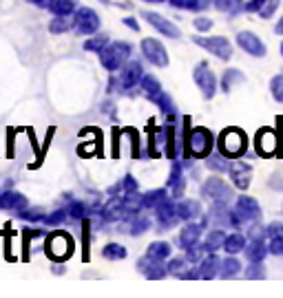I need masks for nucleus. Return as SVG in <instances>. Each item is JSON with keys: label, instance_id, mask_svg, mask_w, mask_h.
Returning a JSON list of instances; mask_svg holds the SVG:
<instances>
[{"label": "nucleus", "instance_id": "obj_11", "mask_svg": "<svg viewBox=\"0 0 283 298\" xmlns=\"http://www.w3.org/2000/svg\"><path fill=\"white\" fill-rule=\"evenodd\" d=\"M254 146H257V153L261 157H272L279 148V137L272 128H261L254 137Z\"/></svg>", "mask_w": 283, "mask_h": 298}, {"label": "nucleus", "instance_id": "obj_28", "mask_svg": "<svg viewBox=\"0 0 283 298\" xmlns=\"http://www.w3.org/2000/svg\"><path fill=\"white\" fill-rule=\"evenodd\" d=\"M53 16H71L73 14V0H49L47 5Z\"/></svg>", "mask_w": 283, "mask_h": 298}, {"label": "nucleus", "instance_id": "obj_14", "mask_svg": "<svg viewBox=\"0 0 283 298\" xmlns=\"http://www.w3.org/2000/svg\"><path fill=\"white\" fill-rule=\"evenodd\" d=\"M144 18L151 22L157 31H162V36H166V38H179L181 36L179 29H177V25H173L170 20H166L164 16L155 14V11H144Z\"/></svg>", "mask_w": 283, "mask_h": 298}, {"label": "nucleus", "instance_id": "obj_38", "mask_svg": "<svg viewBox=\"0 0 283 298\" xmlns=\"http://www.w3.org/2000/svg\"><path fill=\"white\" fill-rule=\"evenodd\" d=\"M107 44H109L107 36H96V38L91 36V38H88V40L84 42V49H86V51H96V53H100L104 47H107Z\"/></svg>", "mask_w": 283, "mask_h": 298}, {"label": "nucleus", "instance_id": "obj_48", "mask_svg": "<svg viewBox=\"0 0 283 298\" xmlns=\"http://www.w3.org/2000/svg\"><path fill=\"white\" fill-rule=\"evenodd\" d=\"M268 252L274 254V256H283V236H279V239H270Z\"/></svg>", "mask_w": 283, "mask_h": 298}, {"label": "nucleus", "instance_id": "obj_37", "mask_svg": "<svg viewBox=\"0 0 283 298\" xmlns=\"http://www.w3.org/2000/svg\"><path fill=\"white\" fill-rule=\"evenodd\" d=\"M49 29L53 33H64L71 29V22H69V16H55L51 20V25H49Z\"/></svg>", "mask_w": 283, "mask_h": 298}, {"label": "nucleus", "instance_id": "obj_35", "mask_svg": "<svg viewBox=\"0 0 283 298\" xmlns=\"http://www.w3.org/2000/svg\"><path fill=\"white\" fill-rule=\"evenodd\" d=\"M243 82V73L241 71H237V69H232V71H226L224 73V80H221V88L224 91H230L235 84H241Z\"/></svg>", "mask_w": 283, "mask_h": 298}, {"label": "nucleus", "instance_id": "obj_46", "mask_svg": "<svg viewBox=\"0 0 283 298\" xmlns=\"http://www.w3.org/2000/svg\"><path fill=\"white\" fill-rule=\"evenodd\" d=\"M64 217H66L64 210H55V212H51V214H47V217H44V223H47V225H60L64 221Z\"/></svg>", "mask_w": 283, "mask_h": 298}, {"label": "nucleus", "instance_id": "obj_2", "mask_svg": "<svg viewBox=\"0 0 283 298\" xmlns=\"http://www.w3.org/2000/svg\"><path fill=\"white\" fill-rule=\"evenodd\" d=\"M213 132L208 128H191L186 135V148H188V157H199V159H206L210 151H213Z\"/></svg>", "mask_w": 283, "mask_h": 298}, {"label": "nucleus", "instance_id": "obj_34", "mask_svg": "<svg viewBox=\"0 0 283 298\" xmlns=\"http://www.w3.org/2000/svg\"><path fill=\"white\" fill-rule=\"evenodd\" d=\"M104 258H109V261H120V258H124L126 254V247L124 245H120V243H109V245H104Z\"/></svg>", "mask_w": 283, "mask_h": 298}, {"label": "nucleus", "instance_id": "obj_23", "mask_svg": "<svg viewBox=\"0 0 283 298\" xmlns=\"http://www.w3.org/2000/svg\"><path fill=\"white\" fill-rule=\"evenodd\" d=\"M168 272L175 276H181V278H197L199 276V269H188L186 258H175V261H170Z\"/></svg>", "mask_w": 283, "mask_h": 298}, {"label": "nucleus", "instance_id": "obj_18", "mask_svg": "<svg viewBox=\"0 0 283 298\" xmlns=\"http://www.w3.org/2000/svg\"><path fill=\"white\" fill-rule=\"evenodd\" d=\"M137 267H140V272H144V274L148 276V278H164L166 272H168V269L164 267L162 261H155V258H151V256L140 258Z\"/></svg>", "mask_w": 283, "mask_h": 298}, {"label": "nucleus", "instance_id": "obj_27", "mask_svg": "<svg viewBox=\"0 0 283 298\" xmlns=\"http://www.w3.org/2000/svg\"><path fill=\"white\" fill-rule=\"evenodd\" d=\"M166 199H168V192H166L164 188H162V190H151V192H146V195L142 197V206L155 210L162 201H166Z\"/></svg>", "mask_w": 283, "mask_h": 298}, {"label": "nucleus", "instance_id": "obj_16", "mask_svg": "<svg viewBox=\"0 0 283 298\" xmlns=\"http://www.w3.org/2000/svg\"><path fill=\"white\" fill-rule=\"evenodd\" d=\"M155 212H157V219H159V223H162V228H173V225L179 221V217H177V206L173 201H162L157 208H155Z\"/></svg>", "mask_w": 283, "mask_h": 298}, {"label": "nucleus", "instance_id": "obj_52", "mask_svg": "<svg viewBox=\"0 0 283 298\" xmlns=\"http://www.w3.org/2000/svg\"><path fill=\"white\" fill-rule=\"evenodd\" d=\"M193 25H195L197 31H210V29H213V20H210V18H195Z\"/></svg>", "mask_w": 283, "mask_h": 298}, {"label": "nucleus", "instance_id": "obj_49", "mask_svg": "<svg viewBox=\"0 0 283 298\" xmlns=\"http://www.w3.org/2000/svg\"><path fill=\"white\" fill-rule=\"evenodd\" d=\"M265 236H268V239H279V236H283V223H270L268 228H265Z\"/></svg>", "mask_w": 283, "mask_h": 298}, {"label": "nucleus", "instance_id": "obj_54", "mask_svg": "<svg viewBox=\"0 0 283 298\" xmlns=\"http://www.w3.org/2000/svg\"><path fill=\"white\" fill-rule=\"evenodd\" d=\"M51 272H53V274H62V272H64V265H53Z\"/></svg>", "mask_w": 283, "mask_h": 298}, {"label": "nucleus", "instance_id": "obj_1", "mask_svg": "<svg viewBox=\"0 0 283 298\" xmlns=\"http://www.w3.org/2000/svg\"><path fill=\"white\" fill-rule=\"evenodd\" d=\"M248 148V139L246 132L239 128H226L219 135V153L224 155L226 159H237L246 153Z\"/></svg>", "mask_w": 283, "mask_h": 298}, {"label": "nucleus", "instance_id": "obj_56", "mask_svg": "<svg viewBox=\"0 0 283 298\" xmlns=\"http://www.w3.org/2000/svg\"><path fill=\"white\" fill-rule=\"evenodd\" d=\"M276 33H281V36H283V18L279 20V22H276V29H274Z\"/></svg>", "mask_w": 283, "mask_h": 298}, {"label": "nucleus", "instance_id": "obj_44", "mask_svg": "<svg viewBox=\"0 0 283 298\" xmlns=\"http://www.w3.org/2000/svg\"><path fill=\"white\" fill-rule=\"evenodd\" d=\"M18 217L20 219H27V221H44V214L40 212V210H27V208H22L18 210Z\"/></svg>", "mask_w": 283, "mask_h": 298}, {"label": "nucleus", "instance_id": "obj_8", "mask_svg": "<svg viewBox=\"0 0 283 298\" xmlns=\"http://www.w3.org/2000/svg\"><path fill=\"white\" fill-rule=\"evenodd\" d=\"M142 53L148 62H153L155 66H168V53H166V47L155 38H146L142 40Z\"/></svg>", "mask_w": 283, "mask_h": 298}, {"label": "nucleus", "instance_id": "obj_12", "mask_svg": "<svg viewBox=\"0 0 283 298\" xmlns=\"http://www.w3.org/2000/svg\"><path fill=\"white\" fill-rule=\"evenodd\" d=\"M237 44L250 55H257V58L265 55V44L259 40V36H254L252 31H239L237 33Z\"/></svg>", "mask_w": 283, "mask_h": 298}, {"label": "nucleus", "instance_id": "obj_17", "mask_svg": "<svg viewBox=\"0 0 283 298\" xmlns=\"http://www.w3.org/2000/svg\"><path fill=\"white\" fill-rule=\"evenodd\" d=\"M202 232H204V223L184 225V230H181V234H179V245L184 247V250L193 247L195 243H199V239H202Z\"/></svg>", "mask_w": 283, "mask_h": 298}, {"label": "nucleus", "instance_id": "obj_5", "mask_svg": "<svg viewBox=\"0 0 283 298\" xmlns=\"http://www.w3.org/2000/svg\"><path fill=\"white\" fill-rule=\"evenodd\" d=\"M193 77H195V84L199 86L202 95L206 99H213L215 93H217V77H215V73L208 69V64L199 62L195 66V71H193Z\"/></svg>", "mask_w": 283, "mask_h": 298}, {"label": "nucleus", "instance_id": "obj_19", "mask_svg": "<svg viewBox=\"0 0 283 298\" xmlns=\"http://www.w3.org/2000/svg\"><path fill=\"white\" fill-rule=\"evenodd\" d=\"M221 258H217V254L215 252H208V256L202 261V265H199V278H215L219 272H221Z\"/></svg>", "mask_w": 283, "mask_h": 298}, {"label": "nucleus", "instance_id": "obj_31", "mask_svg": "<svg viewBox=\"0 0 283 298\" xmlns=\"http://www.w3.org/2000/svg\"><path fill=\"white\" fill-rule=\"evenodd\" d=\"M168 141V128L162 130V128H157L153 132V139H151V153H153V157H159V153L164 151V143Z\"/></svg>", "mask_w": 283, "mask_h": 298}, {"label": "nucleus", "instance_id": "obj_59", "mask_svg": "<svg viewBox=\"0 0 283 298\" xmlns=\"http://www.w3.org/2000/svg\"><path fill=\"white\" fill-rule=\"evenodd\" d=\"M100 3H109V0H100Z\"/></svg>", "mask_w": 283, "mask_h": 298}, {"label": "nucleus", "instance_id": "obj_4", "mask_svg": "<svg viewBox=\"0 0 283 298\" xmlns=\"http://www.w3.org/2000/svg\"><path fill=\"white\" fill-rule=\"evenodd\" d=\"M73 252V239L64 232H55L47 239V254L53 261H64Z\"/></svg>", "mask_w": 283, "mask_h": 298}, {"label": "nucleus", "instance_id": "obj_53", "mask_svg": "<svg viewBox=\"0 0 283 298\" xmlns=\"http://www.w3.org/2000/svg\"><path fill=\"white\" fill-rule=\"evenodd\" d=\"M124 25H129L133 31H140V25H137L135 18H124Z\"/></svg>", "mask_w": 283, "mask_h": 298}, {"label": "nucleus", "instance_id": "obj_9", "mask_svg": "<svg viewBox=\"0 0 283 298\" xmlns=\"http://www.w3.org/2000/svg\"><path fill=\"white\" fill-rule=\"evenodd\" d=\"M204 195H206L208 199H213V203L215 201H219V203H228L230 201V197H232V190H230V186L226 184V181H221L219 177H210V179L204 181Z\"/></svg>", "mask_w": 283, "mask_h": 298}, {"label": "nucleus", "instance_id": "obj_30", "mask_svg": "<svg viewBox=\"0 0 283 298\" xmlns=\"http://www.w3.org/2000/svg\"><path fill=\"white\" fill-rule=\"evenodd\" d=\"M224 243H226V234H224V232H221V230H213L206 236L204 247H206V252H217L219 247H224Z\"/></svg>", "mask_w": 283, "mask_h": 298}, {"label": "nucleus", "instance_id": "obj_25", "mask_svg": "<svg viewBox=\"0 0 283 298\" xmlns=\"http://www.w3.org/2000/svg\"><path fill=\"white\" fill-rule=\"evenodd\" d=\"M140 84L144 88V95H146L148 99H155L159 93H162V84H159L157 77H153V75H144Z\"/></svg>", "mask_w": 283, "mask_h": 298}, {"label": "nucleus", "instance_id": "obj_26", "mask_svg": "<svg viewBox=\"0 0 283 298\" xmlns=\"http://www.w3.org/2000/svg\"><path fill=\"white\" fill-rule=\"evenodd\" d=\"M146 256L155 258V261H164V258L170 256V245L164 241H157V243H151L146 250Z\"/></svg>", "mask_w": 283, "mask_h": 298}, {"label": "nucleus", "instance_id": "obj_21", "mask_svg": "<svg viewBox=\"0 0 283 298\" xmlns=\"http://www.w3.org/2000/svg\"><path fill=\"white\" fill-rule=\"evenodd\" d=\"M268 254V245L261 239H250V245H246V256L250 263H261Z\"/></svg>", "mask_w": 283, "mask_h": 298}, {"label": "nucleus", "instance_id": "obj_47", "mask_svg": "<svg viewBox=\"0 0 283 298\" xmlns=\"http://www.w3.org/2000/svg\"><path fill=\"white\" fill-rule=\"evenodd\" d=\"M86 214V206L84 203H80V201H73L69 206V217H73V219H82Z\"/></svg>", "mask_w": 283, "mask_h": 298}, {"label": "nucleus", "instance_id": "obj_36", "mask_svg": "<svg viewBox=\"0 0 283 298\" xmlns=\"http://www.w3.org/2000/svg\"><path fill=\"white\" fill-rule=\"evenodd\" d=\"M173 7H179V9H193V11H199L204 7H208V0H170Z\"/></svg>", "mask_w": 283, "mask_h": 298}, {"label": "nucleus", "instance_id": "obj_51", "mask_svg": "<svg viewBox=\"0 0 283 298\" xmlns=\"http://www.w3.org/2000/svg\"><path fill=\"white\" fill-rule=\"evenodd\" d=\"M122 188H124V192H135L137 190V181L133 175H126L124 179H122Z\"/></svg>", "mask_w": 283, "mask_h": 298}, {"label": "nucleus", "instance_id": "obj_58", "mask_svg": "<svg viewBox=\"0 0 283 298\" xmlns=\"http://www.w3.org/2000/svg\"><path fill=\"white\" fill-rule=\"evenodd\" d=\"M281 55H283V42H281Z\"/></svg>", "mask_w": 283, "mask_h": 298}, {"label": "nucleus", "instance_id": "obj_43", "mask_svg": "<svg viewBox=\"0 0 283 298\" xmlns=\"http://www.w3.org/2000/svg\"><path fill=\"white\" fill-rule=\"evenodd\" d=\"M204 250H206V247H204V243L202 245H193V247H188L186 250V261L188 263H197V261H202V254H204Z\"/></svg>", "mask_w": 283, "mask_h": 298}, {"label": "nucleus", "instance_id": "obj_7", "mask_svg": "<svg viewBox=\"0 0 283 298\" xmlns=\"http://www.w3.org/2000/svg\"><path fill=\"white\" fill-rule=\"evenodd\" d=\"M193 42H195L197 47L206 49L208 53L217 55V58H221V60H230L232 58V47L224 36H210V38H197L195 36L193 38Z\"/></svg>", "mask_w": 283, "mask_h": 298}, {"label": "nucleus", "instance_id": "obj_6", "mask_svg": "<svg viewBox=\"0 0 283 298\" xmlns=\"http://www.w3.org/2000/svg\"><path fill=\"white\" fill-rule=\"evenodd\" d=\"M73 29L84 36H96L100 29V16L91 7H80L73 16Z\"/></svg>", "mask_w": 283, "mask_h": 298}, {"label": "nucleus", "instance_id": "obj_57", "mask_svg": "<svg viewBox=\"0 0 283 298\" xmlns=\"http://www.w3.org/2000/svg\"><path fill=\"white\" fill-rule=\"evenodd\" d=\"M148 3H164V0H148Z\"/></svg>", "mask_w": 283, "mask_h": 298}, {"label": "nucleus", "instance_id": "obj_32", "mask_svg": "<svg viewBox=\"0 0 283 298\" xmlns=\"http://www.w3.org/2000/svg\"><path fill=\"white\" fill-rule=\"evenodd\" d=\"M224 250L228 252V254H237V252L246 250V239H243L241 234H230V236H226Z\"/></svg>", "mask_w": 283, "mask_h": 298}, {"label": "nucleus", "instance_id": "obj_20", "mask_svg": "<svg viewBox=\"0 0 283 298\" xmlns=\"http://www.w3.org/2000/svg\"><path fill=\"white\" fill-rule=\"evenodd\" d=\"M102 219L104 221H118L126 219V210H124V199H111L107 206L102 208Z\"/></svg>", "mask_w": 283, "mask_h": 298}, {"label": "nucleus", "instance_id": "obj_29", "mask_svg": "<svg viewBox=\"0 0 283 298\" xmlns=\"http://www.w3.org/2000/svg\"><path fill=\"white\" fill-rule=\"evenodd\" d=\"M239 272H241V263L237 261L232 254H230L228 258H224V261H221V272L219 274L224 276V278H232V276H237Z\"/></svg>", "mask_w": 283, "mask_h": 298}, {"label": "nucleus", "instance_id": "obj_45", "mask_svg": "<svg viewBox=\"0 0 283 298\" xmlns=\"http://www.w3.org/2000/svg\"><path fill=\"white\" fill-rule=\"evenodd\" d=\"M246 276L248 278H263L265 276V269H263V263H250L246 269Z\"/></svg>", "mask_w": 283, "mask_h": 298}, {"label": "nucleus", "instance_id": "obj_40", "mask_svg": "<svg viewBox=\"0 0 283 298\" xmlns=\"http://www.w3.org/2000/svg\"><path fill=\"white\" fill-rule=\"evenodd\" d=\"M215 7L228 14H237L241 9V0H215Z\"/></svg>", "mask_w": 283, "mask_h": 298}, {"label": "nucleus", "instance_id": "obj_42", "mask_svg": "<svg viewBox=\"0 0 283 298\" xmlns=\"http://www.w3.org/2000/svg\"><path fill=\"white\" fill-rule=\"evenodd\" d=\"M270 91L276 102H283V75H274L272 82H270Z\"/></svg>", "mask_w": 283, "mask_h": 298}, {"label": "nucleus", "instance_id": "obj_33", "mask_svg": "<svg viewBox=\"0 0 283 298\" xmlns=\"http://www.w3.org/2000/svg\"><path fill=\"white\" fill-rule=\"evenodd\" d=\"M206 166H208L210 170H215V173H226V170L230 168V164L226 162V157H224L221 153H219V155H213V153H210L208 157H206Z\"/></svg>", "mask_w": 283, "mask_h": 298}, {"label": "nucleus", "instance_id": "obj_15", "mask_svg": "<svg viewBox=\"0 0 283 298\" xmlns=\"http://www.w3.org/2000/svg\"><path fill=\"white\" fill-rule=\"evenodd\" d=\"M144 77V71H142V64L140 62H129L122 69V75H120V82H122V88H133L142 82Z\"/></svg>", "mask_w": 283, "mask_h": 298}, {"label": "nucleus", "instance_id": "obj_55", "mask_svg": "<svg viewBox=\"0 0 283 298\" xmlns=\"http://www.w3.org/2000/svg\"><path fill=\"white\" fill-rule=\"evenodd\" d=\"M29 3L38 5V7H47V5H49V0H29Z\"/></svg>", "mask_w": 283, "mask_h": 298}, {"label": "nucleus", "instance_id": "obj_13", "mask_svg": "<svg viewBox=\"0 0 283 298\" xmlns=\"http://www.w3.org/2000/svg\"><path fill=\"white\" fill-rule=\"evenodd\" d=\"M228 173L232 177V184H235L239 190H248L250 188V181H252V168L248 166L246 162H235L230 164Z\"/></svg>", "mask_w": 283, "mask_h": 298}, {"label": "nucleus", "instance_id": "obj_10", "mask_svg": "<svg viewBox=\"0 0 283 298\" xmlns=\"http://www.w3.org/2000/svg\"><path fill=\"white\" fill-rule=\"evenodd\" d=\"M235 212L241 217L243 223H254V221H259V217H261V208H259L257 199H252L248 195H241L237 199Z\"/></svg>", "mask_w": 283, "mask_h": 298}, {"label": "nucleus", "instance_id": "obj_41", "mask_svg": "<svg viewBox=\"0 0 283 298\" xmlns=\"http://www.w3.org/2000/svg\"><path fill=\"white\" fill-rule=\"evenodd\" d=\"M148 225H151V221H148L146 217H137V219H133V223H131V228H129V232L131 234H144V232L148 230Z\"/></svg>", "mask_w": 283, "mask_h": 298}, {"label": "nucleus", "instance_id": "obj_3", "mask_svg": "<svg viewBox=\"0 0 283 298\" xmlns=\"http://www.w3.org/2000/svg\"><path fill=\"white\" fill-rule=\"evenodd\" d=\"M131 44L129 42H113L100 51V62L107 71H118L122 69V64L126 62V58L131 55Z\"/></svg>", "mask_w": 283, "mask_h": 298}, {"label": "nucleus", "instance_id": "obj_50", "mask_svg": "<svg viewBox=\"0 0 283 298\" xmlns=\"http://www.w3.org/2000/svg\"><path fill=\"white\" fill-rule=\"evenodd\" d=\"M276 5H279V0H270V3H265L261 9H259V14H261V18H270V16L274 14Z\"/></svg>", "mask_w": 283, "mask_h": 298}, {"label": "nucleus", "instance_id": "obj_22", "mask_svg": "<svg viewBox=\"0 0 283 298\" xmlns=\"http://www.w3.org/2000/svg\"><path fill=\"white\" fill-rule=\"evenodd\" d=\"M175 206H177V217L184 219V221H191V219H195L202 214V206H199L197 201H191V199L175 203Z\"/></svg>", "mask_w": 283, "mask_h": 298}, {"label": "nucleus", "instance_id": "obj_24", "mask_svg": "<svg viewBox=\"0 0 283 298\" xmlns=\"http://www.w3.org/2000/svg\"><path fill=\"white\" fill-rule=\"evenodd\" d=\"M168 186L173 188V197H181L184 195V188H186V181L181 177V164L175 162L173 164V173L168 177Z\"/></svg>", "mask_w": 283, "mask_h": 298}, {"label": "nucleus", "instance_id": "obj_39", "mask_svg": "<svg viewBox=\"0 0 283 298\" xmlns=\"http://www.w3.org/2000/svg\"><path fill=\"white\" fill-rule=\"evenodd\" d=\"M153 102L157 104V106L162 108L164 113H168V115H173V113H175V104H173V99H170L168 95H166V93H159V95L155 97Z\"/></svg>", "mask_w": 283, "mask_h": 298}]
</instances>
